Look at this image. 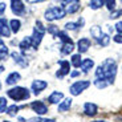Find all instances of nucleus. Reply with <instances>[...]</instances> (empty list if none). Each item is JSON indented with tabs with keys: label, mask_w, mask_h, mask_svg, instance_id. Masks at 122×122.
I'll use <instances>...</instances> for the list:
<instances>
[{
	"label": "nucleus",
	"mask_w": 122,
	"mask_h": 122,
	"mask_svg": "<svg viewBox=\"0 0 122 122\" xmlns=\"http://www.w3.org/2000/svg\"><path fill=\"white\" fill-rule=\"evenodd\" d=\"M102 70H104V77L109 84H113L117 76V62L113 58H106L102 62Z\"/></svg>",
	"instance_id": "obj_1"
},
{
	"label": "nucleus",
	"mask_w": 122,
	"mask_h": 122,
	"mask_svg": "<svg viewBox=\"0 0 122 122\" xmlns=\"http://www.w3.org/2000/svg\"><path fill=\"white\" fill-rule=\"evenodd\" d=\"M7 96H8L11 100L13 101H25L30 97V93L27 88H23V86H15V88L9 89L7 92Z\"/></svg>",
	"instance_id": "obj_2"
},
{
	"label": "nucleus",
	"mask_w": 122,
	"mask_h": 122,
	"mask_svg": "<svg viewBox=\"0 0 122 122\" xmlns=\"http://www.w3.org/2000/svg\"><path fill=\"white\" fill-rule=\"evenodd\" d=\"M45 30L46 29L43 25V23L37 20L36 24H35V28H33V33H32V36H30V39H32V46H33L35 49L39 48L40 43L43 41V37H44V35H45Z\"/></svg>",
	"instance_id": "obj_3"
},
{
	"label": "nucleus",
	"mask_w": 122,
	"mask_h": 122,
	"mask_svg": "<svg viewBox=\"0 0 122 122\" xmlns=\"http://www.w3.org/2000/svg\"><path fill=\"white\" fill-rule=\"evenodd\" d=\"M66 12L64 11L62 7H51L45 11L44 13V17L48 21H55V20H60V19H64Z\"/></svg>",
	"instance_id": "obj_4"
},
{
	"label": "nucleus",
	"mask_w": 122,
	"mask_h": 122,
	"mask_svg": "<svg viewBox=\"0 0 122 122\" xmlns=\"http://www.w3.org/2000/svg\"><path fill=\"white\" fill-rule=\"evenodd\" d=\"M61 7L66 13H74L80 9V0H61Z\"/></svg>",
	"instance_id": "obj_5"
},
{
	"label": "nucleus",
	"mask_w": 122,
	"mask_h": 122,
	"mask_svg": "<svg viewBox=\"0 0 122 122\" xmlns=\"http://www.w3.org/2000/svg\"><path fill=\"white\" fill-rule=\"evenodd\" d=\"M89 85H90L89 81H77V82H74L73 85L70 86L69 92L72 96H80L85 89L89 88Z\"/></svg>",
	"instance_id": "obj_6"
},
{
	"label": "nucleus",
	"mask_w": 122,
	"mask_h": 122,
	"mask_svg": "<svg viewBox=\"0 0 122 122\" xmlns=\"http://www.w3.org/2000/svg\"><path fill=\"white\" fill-rule=\"evenodd\" d=\"M58 65H60V69L56 72V77L57 78H64L70 72V62L66 60H61V61H58Z\"/></svg>",
	"instance_id": "obj_7"
},
{
	"label": "nucleus",
	"mask_w": 122,
	"mask_h": 122,
	"mask_svg": "<svg viewBox=\"0 0 122 122\" xmlns=\"http://www.w3.org/2000/svg\"><path fill=\"white\" fill-rule=\"evenodd\" d=\"M46 86H48V82L46 81H43V80H35L32 85H30V89H32V93L35 96H39L43 90H45Z\"/></svg>",
	"instance_id": "obj_8"
},
{
	"label": "nucleus",
	"mask_w": 122,
	"mask_h": 122,
	"mask_svg": "<svg viewBox=\"0 0 122 122\" xmlns=\"http://www.w3.org/2000/svg\"><path fill=\"white\" fill-rule=\"evenodd\" d=\"M30 109L33 110L36 114H39V116H44V114L48 113V107H46V105L43 101H33L30 104Z\"/></svg>",
	"instance_id": "obj_9"
},
{
	"label": "nucleus",
	"mask_w": 122,
	"mask_h": 122,
	"mask_svg": "<svg viewBox=\"0 0 122 122\" xmlns=\"http://www.w3.org/2000/svg\"><path fill=\"white\" fill-rule=\"evenodd\" d=\"M11 9L16 16H21L24 15L25 5L21 0H11Z\"/></svg>",
	"instance_id": "obj_10"
},
{
	"label": "nucleus",
	"mask_w": 122,
	"mask_h": 122,
	"mask_svg": "<svg viewBox=\"0 0 122 122\" xmlns=\"http://www.w3.org/2000/svg\"><path fill=\"white\" fill-rule=\"evenodd\" d=\"M11 57L13 58V61H15V62L19 65V66H21V68H27V66H28L27 58H25L24 56L21 55V53H19V52H12V53H11Z\"/></svg>",
	"instance_id": "obj_11"
},
{
	"label": "nucleus",
	"mask_w": 122,
	"mask_h": 122,
	"mask_svg": "<svg viewBox=\"0 0 122 122\" xmlns=\"http://www.w3.org/2000/svg\"><path fill=\"white\" fill-rule=\"evenodd\" d=\"M98 112V106L93 102H86L84 104V113L89 117H94Z\"/></svg>",
	"instance_id": "obj_12"
},
{
	"label": "nucleus",
	"mask_w": 122,
	"mask_h": 122,
	"mask_svg": "<svg viewBox=\"0 0 122 122\" xmlns=\"http://www.w3.org/2000/svg\"><path fill=\"white\" fill-rule=\"evenodd\" d=\"M0 33L4 37L11 36V28H9V23L7 21L4 17H0Z\"/></svg>",
	"instance_id": "obj_13"
},
{
	"label": "nucleus",
	"mask_w": 122,
	"mask_h": 122,
	"mask_svg": "<svg viewBox=\"0 0 122 122\" xmlns=\"http://www.w3.org/2000/svg\"><path fill=\"white\" fill-rule=\"evenodd\" d=\"M90 48V40L86 39V37H82V39L78 40L77 43V49H78L80 53H85L88 52V49Z\"/></svg>",
	"instance_id": "obj_14"
},
{
	"label": "nucleus",
	"mask_w": 122,
	"mask_h": 122,
	"mask_svg": "<svg viewBox=\"0 0 122 122\" xmlns=\"http://www.w3.org/2000/svg\"><path fill=\"white\" fill-rule=\"evenodd\" d=\"M20 80H21L20 73H17V72H12V73L8 74V77H7V80H5V84L7 85H15V84H17Z\"/></svg>",
	"instance_id": "obj_15"
},
{
	"label": "nucleus",
	"mask_w": 122,
	"mask_h": 122,
	"mask_svg": "<svg viewBox=\"0 0 122 122\" xmlns=\"http://www.w3.org/2000/svg\"><path fill=\"white\" fill-rule=\"evenodd\" d=\"M61 100H64V94L61 92H53L52 94L48 97L49 104H58Z\"/></svg>",
	"instance_id": "obj_16"
},
{
	"label": "nucleus",
	"mask_w": 122,
	"mask_h": 122,
	"mask_svg": "<svg viewBox=\"0 0 122 122\" xmlns=\"http://www.w3.org/2000/svg\"><path fill=\"white\" fill-rule=\"evenodd\" d=\"M94 66V61L92 60V58H85V60H82V62H81V69H82L84 73H88L89 70L92 69V68Z\"/></svg>",
	"instance_id": "obj_17"
},
{
	"label": "nucleus",
	"mask_w": 122,
	"mask_h": 122,
	"mask_svg": "<svg viewBox=\"0 0 122 122\" xmlns=\"http://www.w3.org/2000/svg\"><path fill=\"white\" fill-rule=\"evenodd\" d=\"M74 49V44L73 41H70V43H64L62 46H61V55H70V53L73 52Z\"/></svg>",
	"instance_id": "obj_18"
},
{
	"label": "nucleus",
	"mask_w": 122,
	"mask_h": 122,
	"mask_svg": "<svg viewBox=\"0 0 122 122\" xmlns=\"http://www.w3.org/2000/svg\"><path fill=\"white\" fill-rule=\"evenodd\" d=\"M9 28H11V32L13 33H17L20 28H21V21L19 20V19H12L11 21H9Z\"/></svg>",
	"instance_id": "obj_19"
},
{
	"label": "nucleus",
	"mask_w": 122,
	"mask_h": 122,
	"mask_svg": "<svg viewBox=\"0 0 122 122\" xmlns=\"http://www.w3.org/2000/svg\"><path fill=\"white\" fill-rule=\"evenodd\" d=\"M90 35L98 41V40L102 37V35H104V33H102V29H101L100 25H93V27L90 28Z\"/></svg>",
	"instance_id": "obj_20"
},
{
	"label": "nucleus",
	"mask_w": 122,
	"mask_h": 122,
	"mask_svg": "<svg viewBox=\"0 0 122 122\" xmlns=\"http://www.w3.org/2000/svg\"><path fill=\"white\" fill-rule=\"evenodd\" d=\"M72 106V98H64V101L58 105V112H68Z\"/></svg>",
	"instance_id": "obj_21"
},
{
	"label": "nucleus",
	"mask_w": 122,
	"mask_h": 122,
	"mask_svg": "<svg viewBox=\"0 0 122 122\" xmlns=\"http://www.w3.org/2000/svg\"><path fill=\"white\" fill-rule=\"evenodd\" d=\"M29 48H32V39L30 37H24L20 43V49L21 52H27Z\"/></svg>",
	"instance_id": "obj_22"
},
{
	"label": "nucleus",
	"mask_w": 122,
	"mask_h": 122,
	"mask_svg": "<svg viewBox=\"0 0 122 122\" xmlns=\"http://www.w3.org/2000/svg\"><path fill=\"white\" fill-rule=\"evenodd\" d=\"M81 62H82V58H81V55L77 53V55H73L72 56V60H70V64L73 65L74 68H78L81 66Z\"/></svg>",
	"instance_id": "obj_23"
},
{
	"label": "nucleus",
	"mask_w": 122,
	"mask_h": 122,
	"mask_svg": "<svg viewBox=\"0 0 122 122\" xmlns=\"http://www.w3.org/2000/svg\"><path fill=\"white\" fill-rule=\"evenodd\" d=\"M104 4H105V0H90L89 1V7L92 9H100Z\"/></svg>",
	"instance_id": "obj_24"
},
{
	"label": "nucleus",
	"mask_w": 122,
	"mask_h": 122,
	"mask_svg": "<svg viewBox=\"0 0 122 122\" xmlns=\"http://www.w3.org/2000/svg\"><path fill=\"white\" fill-rule=\"evenodd\" d=\"M19 110H20V107H19L17 105H11V106L7 107V112H5V113L8 114L9 117H15L16 114H17Z\"/></svg>",
	"instance_id": "obj_25"
},
{
	"label": "nucleus",
	"mask_w": 122,
	"mask_h": 122,
	"mask_svg": "<svg viewBox=\"0 0 122 122\" xmlns=\"http://www.w3.org/2000/svg\"><path fill=\"white\" fill-rule=\"evenodd\" d=\"M94 85L97 86L98 89H104V88H106V86L109 85V82H107L106 80H104V78H96Z\"/></svg>",
	"instance_id": "obj_26"
},
{
	"label": "nucleus",
	"mask_w": 122,
	"mask_h": 122,
	"mask_svg": "<svg viewBox=\"0 0 122 122\" xmlns=\"http://www.w3.org/2000/svg\"><path fill=\"white\" fill-rule=\"evenodd\" d=\"M110 43V36L109 35H102V37H101L100 40H98V44H100L101 46H107Z\"/></svg>",
	"instance_id": "obj_27"
},
{
	"label": "nucleus",
	"mask_w": 122,
	"mask_h": 122,
	"mask_svg": "<svg viewBox=\"0 0 122 122\" xmlns=\"http://www.w3.org/2000/svg\"><path fill=\"white\" fill-rule=\"evenodd\" d=\"M57 36H58V39L62 41V44H64V43H70V41H72V39L66 35V32H58Z\"/></svg>",
	"instance_id": "obj_28"
},
{
	"label": "nucleus",
	"mask_w": 122,
	"mask_h": 122,
	"mask_svg": "<svg viewBox=\"0 0 122 122\" xmlns=\"http://www.w3.org/2000/svg\"><path fill=\"white\" fill-rule=\"evenodd\" d=\"M7 107H8V105H7V98L0 97V113L7 112Z\"/></svg>",
	"instance_id": "obj_29"
},
{
	"label": "nucleus",
	"mask_w": 122,
	"mask_h": 122,
	"mask_svg": "<svg viewBox=\"0 0 122 122\" xmlns=\"http://www.w3.org/2000/svg\"><path fill=\"white\" fill-rule=\"evenodd\" d=\"M46 30H48V32H49L51 35H53V36H57V33L60 32V30H58V28H57V25H53V24L48 25Z\"/></svg>",
	"instance_id": "obj_30"
},
{
	"label": "nucleus",
	"mask_w": 122,
	"mask_h": 122,
	"mask_svg": "<svg viewBox=\"0 0 122 122\" xmlns=\"http://www.w3.org/2000/svg\"><path fill=\"white\" fill-rule=\"evenodd\" d=\"M105 5L110 12H113L114 8H116V0H105Z\"/></svg>",
	"instance_id": "obj_31"
},
{
	"label": "nucleus",
	"mask_w": 122,
	"mask_h": 122,
	"mask_svg": "<svg viewBox=\"0 0 122 122\" xmlns=\"http://www.w3.org/2000/svg\"><path fill=\"white\" fill-rule=\"evenodd\" d=\"M78 28H80L78 24H77V23H73V21L66 23V24H65V29H66V30H77Z\"/></svg>",
	"instance_id": "obj_32"
},
{
	"label": "nucleus",
	"mask_w": 122,
	"mask_h": 122,
	"mask_svg": "<svg viewBox=\"0 0 122 122\" xmlns=\"http://www.w3.org/2000/svg\"><path fill=\"white\" fill-rule=\"evenodd\" d=\"M96 78H104L105 80V77H104V70H102V66H98L97 69H96Z\"/></svg>",
	"instance_id": "obj_33"
},
{
	"label": "nucleus",
	"mask_w": 122,
	"mask_h": 122,
	"mask_svg": "<svg viewBox=\"0 0 122 122\" xmlns=\"http://www.w3.org/2000/svg\"><path fill=\"white\" fill-rule=\"evenodd\" d=\"M0 52L1 53H5V55H8V46L5 45V44L0 40Z\"/></svg>",
	"instance_id": "obj_34"
},
{
	"label": "nucleus",
	"mask_w": 122,
	"mask_h": 122,
	"mask_svg": "<svg viewBox=\"0 0 122 122\" xmlns=\"http://www.w3.org/2000/svg\"><path fill=\"white\" fill-rule=\"evenodd\" d=\"M118 16H122V9H119V11H116V12L113 11V13L110 15V17H112V19H117Z\"/></svg>",
	"instance_id": "obj_35"
},
{
	"label": "nucleus",
	"mask_w": 122,
	"mask_h": 122,
	"mask_svg": "<svg viewBox=\"0 0 122 122\" xmlns=\"http://www.w3.org/2000/svg\"><path fill=\"white\" fill-rule=\"evenodd\" d=\"M114 41H116L117 44H122V35L121 33H118V35H116V36H114Z\"/></svg>",
	"instance_id": "obj_36"
},
{
	"label": "nucleus",
	"mask_w": 122,
	"mask_h": 122,
	"mask_svg": "<svg viewBox=\"0 0 122 122\" xmlns=\"http://www.w3.org/2000/svg\"><path fill=\"white\" fill-rule=\"evenodd\" d=\"M116 29H117V32H118V33L122 35V21H118L116 24Z\"/></svg>",
	"instance_id": "obj_37"
},
{
	"label": "nucleus",
	"mask_w": 122,
	"mask_h": 122,
	"mask_svg": "<svg viewBox=\"0 0 122 122\" xmlns=\"http://www.w3.org/2000/svg\"><path fill=\"white\" fill-rule=\"evenodd\" d=\"M37 122H55V119H49V118H43V117H40V118H37Z\"/></svg>",
	"instance_id": "obj_38"
},
{
	"label": "nucleus",
	"mask_w": 122,
	"mask_h": 122,
	"mask_svg": "<svg viewBox=\"0 0 122 122\" xmlns=\"http://www.w3.org/2000/svg\"><path fill=\"white\" fill-rule=\"evenodd\" d=\"M4 11H5V3H0V15H3L4 13Z\"/></svg>",
	"instance_id": "obj_39"
},
{
	"label": "nucleus",
	"mask_w": 122,
	"mask_h": 122,
	"mask_svg": "<svg viewBox=\"0 0 122 122\" xmlns=\"http://www.w3.org/2000/svg\"><path fill=\"white\" fill-rule=\"evenodd\" d=\"M80 74H81V73H80L78 70H73V72L70 73V76H72V77H73V78H74V77H78Z\"/></svg>",
	"instance_id": "obj_40"
},
{
	"label": "nucleus",
	"mask_w": 122,
	"mask_h": 122,
	"mask_svg": "<svg viewBox=\"0 0 122 122\" xmlns=\"http://www.w3.org/2000/svg\"><path fill=\"white\" fill-rule=\"evenodd\" d=\"M28 3L30 4H36V3H43V1H45V0H27Z\"/></svg>",
	"instance_id": "obj_41"
},
{
	"label": "nucleus",
	"mask_w": 122,
	"mask_h": 122,
	"mask_svg": "<svg viewBox=\"0 0 122 122\" xmlns=\"http://www.w3.org/2000/svg\"><path fill=\"white\" fill-rule=\"evenodd\" d=\"M5 58H7V55H5V53H1V52H0V61L5 60Z\"/></svg>",
	"instance_id": "obj_42"
},
{
	"label": "nucleus",
	"mask_w": 122,
	"mask_h": 122,
	"mask_svg": "<svg viewBox=\"0 0 122 122\" xmlns=\"http://www.w3.org/2000/svg\"><path fill=\"white\" fill-rule=\"evenodd\" d=\"M27 122H37V118H30V119H28Z\"/></svg>",
	"instance_id": "obj_43"
},
{
	"label": "nucleus",
	"mask_w": 122,
	"mask_h": 122,
	"mask_svg": "<svg viewBox=\"0 0 122 122\" xmlns=\"http://www.w3.org/2000/svg\"><path fill=\"white\" fill-rule=\"evenodd\" d=\"M3 72H4V66H3V65H0V74L3 73Z\"/></svg>",
	"instance_id": "obj_44"
},
{
	"label": "nucleus",
	"mask_w": 122,
	"mask_h": 122,
	"mask_svg": "<svg viewBox=\"0 0 122 122\" xmlns=\"http://www.w3.org/2000/svg\"><path fill=\"white\" fill-rule=\"evenodd\" d=\"M17 121H19V122H27V121H25V119H24V118H21V117H20V118H19V119H17Z\"/></svg>",
	"instance_id": "obj_45"
},
{
	"label": "nucleus",
	"mask_w": 122,
	"mask_h": 122,
	"mask_svg": "<svg viewBox=\"0 0 122 122\" xmlns=\"http://www.w3.org/2000/svg\"><path fill=\"white\" fill-rule=\"evenodd\" d=\"M94 122H107V121H94Z\"/></svg>",
	"instance_id": "obj_46"
},
{
	"label": "nucleus",
	"mask_w": 122,
	"mask_h": 122,
	"mask_svg": "<svg viewBox=\"0 0 122 122\" xmlns=\"http://www.w3.org/2000/svg\"><path fill=\"white\" fill-rule=\"evenodd\" d=\"M3 122H11V121H3Z\"/></svg>",
	"instance_id": "obj_47"
},
{
	"label": "nucleus",
	"mask_w": 122,
	"mask_h": 122,
	"mask_svg": "<svg viewBox=\"0 0 122 122\" xmlns=\"http://www.w3.org/2000/svg\"><path fill=\"white\" fill-rule=\"evenodd\" d=\"M0 89H1V82H0Z\"/></svg>",
	"instance_id": "obj_48"
},
{
	"label": "nucleus",
	"mask_w": 122,
	"mask_h": 122,
	"mask_svg": "<svg viewBox=\"0 0 122 122\" xmlns=\"http://www.w3.org/2000/svg\"><path fill=\"white\" fill-rule=\"evenodd\" d=\"M0 36H1V33H0Z\"/></svg>",
	"instance_id": "obj_49"
},
{
	"label": "nucleus",
	"mask_w": 122,
	"mask_h": 122,
	"mask_svg": "<svg viewBox=\"0 0 122 122\" xmlns=\"http://www.w3.org/2000/svg\"><path fill=\"white\" fill-rule=\"evenodd\" d=\"M121 1H122V0H121Z\"/></svg>",
	"instance_id": "obj_50"
}]
</instances>
